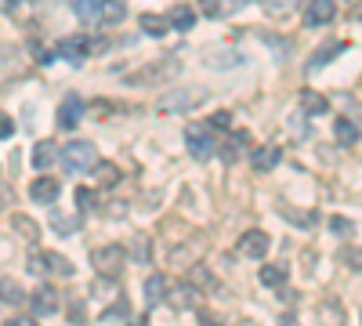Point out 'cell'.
<instances>
[{"label": "cell", "mask_w": 362, "mask_h": 326, "mask_svg": "<svg viewBox=\"0 0 362 326\" xmlns=\"http://www.w3.org/2000/svg\"><path fill=\"white\" fill-rule=\"evenodd\" d=\"M90 261H95V272L102 279H119V276H124V269H127V250L109 243V247H98Z\"/></svg>", "instance_id": "1"}, {"label": "cell", "mask_w": 362, "mask_h": 326, "mask_svg": "<svg viewBox=\"0 0 362 326\" xmlns=\"http://www.w3.org/2000/svg\"><path fill=\"white\" fill-rule=\"evenodd\" d=\"M199 102H206V91H199V87H177V91L160 95L156 109L160 112H192Z\"/></svg>", "instance_id": "2"}, {"label": "cell", "mask_w": 362, "mask_h": 326, "mask_svg": "<svg viewBox=\"0 0 362 326\" xmlns=\"http://www.w3.org/2000/svg\"><path fill=\"white\" fill-rule=\"evenodd\" d=\"M62 163H66V170L80 174V170H90V167L98 163V153H95V145H90V141L76 138V141H66V149H62Z\"/></svg>", "instance_id": "3"}, {"label": "cell", "mask_w": 362, "mask_h": 326, "mask_svg": "<svg viewBox=\"0 0 362 326\" xmlns=\"http://www.w3.org/2000/svg\"><path fill=\"white\" fill-rule=\"evenodd\" d=\"M185 145H189V153L196 160H210L218 153V141H214V134H210V127H199V124H192L185 131Z\"/></svg>", "instance_id": "4"}, {"label": "cell", "mask_w": 362, "mask_h": 326, "mask_svg": "<svg viewBox=\"0 0 362 326\" xmlns=\"http://www.w3.org/2000/svg\"><path fill=\"white\" fill-rule=\"evenodd\" d=\"M170 76H177V58H170V62H153V66H145V69H138V73H131L127 76V83H138V87H145V83H163V80H170Z\"/></svg>", "instance_id": "5"}, {"label": "cell", "mask_w": 362, "mask_h": 326, "mask_svg": "<svg viewBox=\"0 0 362 326\" xmlns=\"http://www.w3.org/2000/svg\"><path fill=\"white\" fill-rule=\"evenodd\" d=\"M29 269H33L37 276H44V272H58V276H73V264L62 257V254H54V250H44V254H37L33 261H29Z\"/></svg>", "instance_id": "6"}, {"label": "cell", "mask_w": 362, "mask_h": 326, "mask_svg": "<svg viewBox=\"0 0 362 326\" xmlns=\"http://www.w3.org/2000/svg\"><path fill=\"white\" fill-rule=\"evenodd\" d=\"M239 254H243V257H264L268 254V232L247 228L243 235H239Z\"/></svg>", "instance_id": "7"}, {"label": "cell", "mask_w": 362, "mask_h": 326, "mask_svg": "<svg viewBox=\"0 0 362 326\" xmlns=\"http://www.w3.org/2000/svg\"><path fill=\"white\" fill-rule=\"evenodd\" d=\"M279 160H283L279 145H257V149L250 153V163H254V170H261V174L276 170V167H279Z\"/></svg>", "instance_id": "8"}, {"label": "cell", "mask_w": 362, "mask_h": 326, "mask_svg": "<svg viewBox=\"0 0 362 326\" xmlns=\"http://www.w3.org/2000/svg\"><path fill=\"white\" fill-rule=\"evenodd\" d=\"M334 15H337L334 0H308V8H305V22L308 25H326V22H334Z\"/></svg>", "instance_id": "9"}, {"label": "cell", "mask_w": 362, "mask_h": 326, "mask_svg": "<svg viewBox=\"0 0 362 326\" xmlns=\"http://www.w3.org/2000/svg\"><path fill=\"white\" fill-rule=\"evenodd\" d=\"M80 116H83V98H80V95H69V98L62 102V109H58V127L73 131V127L80 124Z\"/></svg>", "instance_id": "10"}, {"label": "cell", "mask_w": 362, "mask_h": 326, "mask_svg": "<svg viewBox=\"0 0 362 326\" xmlns=\"http://www.w3.org/2000/svg\"><path fill=\"white\" fill-rule=\"evenodd\" d=\"M58 192H62V185H58L54 177H37V182L29 185V199H37V203H54Z\"/></svg>", "instance_id": "11"}, {"label": "cell", "mask_w": 362, "mask_h": 326, "mask_svg": "<svg viewBox=\"0 0 362 326\" xmlns=\"http://www.w3.org/2000/svg\"><path fill=\"white\" fill-rule=\"evenodd\" d=\"M58 312V293L54 286H40L33 293V315H54Z\"/></svg>", "instance_id": "12"}, {"label": "cell", "mask_w": 362, "mask_h": 326, "mask_svg": "<svg viewBox=\"0 0 362 326\" xmlns=\"http://www.w3.org/2000/svg\"><path fill=\"white\" fill-rule=\"evenodd\" d=\"M87 51H90V40H87V37H66L62 44H58V54L69 58V62H80Z\"/></svg>", "instance_id": "13"}, {"label": "cell", "mask_w": 362, "mask_h": 326, "mask_svg": "<svg viewBox=\"0 0 362 326\" xmlns=\"http://www.w3.org/2000/svg\"><path fill=\"white\" fill-rule=\"evenodd\" d=\"M167 25L181 29V33H189V29L196 25V11H192L189 4H174V8H170V15H167Z\"/></svg>", "instance_id": "14"}, {"label": "cell", "mask_w": 362, "mask_h": 326, "mask_svg": "<svg viewBox=\"0 0 362 326\" xmlns=\"http://www.w3.org/2000/svg\"><path fill=\"white\" fill-rule=\"evenodd\" d=\"M170 293V283H167V276L163 272H156V276H148V283H145V301L148 305H156V301H163Z\"/></svg>", "instance_id": "15"}, {"label": "cell", "mask_w": 362, "mask_h": 326, "mask_svg": "<svg viewBox=\"0 0 362 326\" xmlns=\"http://www.w3.org/2000/svg\"><path fill=\"white\" fill-rule=\"evenodd\" d=\"M300 109H305L308 116H322V112H329V102L319 91H300Z\"/></svg>", "instance_id": "16"}, {"label": "cell", "mask_w": 362, "mask_h": 326, "mask_svg": "<svg viewBox=\"0 0 362 326\" xmlns=\"http://www.w3.org/2000/svg\"><path fill=\"white\" fill-rule=\"evenodd\" d=\"M124 15H127L124 0H102V11H98V22H102V25H112V22H119Z\"/></svg>", "instance_id": "17"}, {"label": "cell", "mask_w": 362, "mask_h": 326, "mask_svg": "<svg viewBox=\"0 0 362 326\" xmlns=\"http://www.w3.org/2000/svg\"><path fill=\"white\" fill-rule=\"evenodd\" d=\"M0 301H4V305H22L25 301V290L11 276H4V279H0Z\"/></svg>", "instance_id": "18"}, {"label": "cell", "mask_w": 362, "mask_h": 326, "mask_svg": "<svg viewBox=\"0 0 362 326\" xmlns=\"http://www.w3.org/2000/svg\"><path fill=\"white\" fill-rule=\"evenodd\" d=\"M334 134H337L341 145H355L358 141V127L348 120V116H337V120H334Z\"/></svg>", "instance_id": "19"}, {"label": "cell", "mask_w": 362, "mask_h": 326, "mask_svg": "<svg viewBox=\"0 0 362 326\" xmlns=\"http://www.w3.org/2000/svg\"><path fill=\"white\" fill-rule=\"evenodd\" d=\"M15 232L22 235L25 243H37L40 240V225L33 218H25V214H15Z\"/></svg>", "instance_id": "20"}, {"label": "cell", "mask_w": 362, "mask_h": 326, "mask_svg": "<svg viewBox=\"0 0 362 326\" xmlns=\"http://www.w3.org/2000/svg\"><path fill=\"white\" fill-rule=\"evenodd\" d=\"M51 228H54L58 235H73V232L80 228V218H73V214H62V211H51Z\"/></svg>", "instance_id": "21"}, {"label": "cell", "mask_w": 362, "mask_h": 326, "mask_svg": "<svg viewBox=\"0 0 362 326\" xmlns=\"http://www.w3.org/2000/svg\"><path fill=\"white\" fill-rule=\"evenodd\" d=\"M189 286H199V290H218V279L210 276L206 264H196V269L189 272Z\"/></svg>", "instance_id": "22"}, {"label": "cell", "mask_w": 362, "mask_h": 326, "mask_svg": "<svg viewBox=\"0 0 362 326\" xmlns=\"http://www.w3.org/2000/svg\"><path fill=\"white\" fill-rule=\"evenodd\" d=\"M51 163H54V145L51 141H37L33 145V167L37 170H47Z\"/></svg>", "instance_id": "23"}, {"label": "cell", "mask_w": 362, "mask_h": 326, "mask_svg": "<svg viewBox=\"0 0 362 326\" xmlns=\"http://www.w3.org/2000/svg\"><path fill=\"white\" fill-rule=\"evenodd\" d=\"M73 11H76L83 22L95 25V22H98V11H102V0H73Z\"/></svg>", "instance_id": "24"}, {"label": "cell", "mask_w": 362, "mask_h": 326, "mask_svg": "<svg viewBox=\"0 0 362 326\" xmlns=\"http://www.w3.org/2000/svg\"><path fill=\"white\" fill-rule=\"evenodd\" d=\"M344 47H348L344 40H337V44H322V47L315 51V58L308 62V69H319V66H326L329 58H337V51H344Z\"/></svg>", "instance_id": "25"}, {"label": "cell", "mask_w": 362, "mask_h": 326, "mask_svg": "<svg viewBox=\"0 0 362 326\" xmlns=\"http://www.w3.org/2000/svg\"><path fill=\"white\" fill-rule=\"evenodd\" d=\"M247 141H250V134H247V131H235V134H232V138L225 141V149H221V156H225V160H235L239 153L247 149Z\"/></svg>", "instance_id": "26"}, {"label": "cell", "mask_w": 362, "mask_h": 326, "mask_svg": "<svg viewBox=\"0 0 362 326\" xmlns=\"http://www.w3.org/2000/svg\"><path fill=\"white\" fill-rule=\"evenodd\" d=\"M261 283L272 286V290L283 286L286 283V269H283V264H264V269H261Z\"/></svg>", "instance_id": "27"}, {"label": "cell", "mask_w": 362, "mask_h": 326, "mask_svg": "<svg viewBox=\"0 0 362 326\" xmlns=\"http://www.w3.org/2000/svg\"><path fill=\"white\" fill-rule=\"evenodd\" d=\"M95 174H98L102 189H112V185H119V167H116V163H95Z\"/></svg>", "instance_id": "28"}, {"label": "cell", "mask_w": 362, "mask_h": 326, "mask_svg": "<svg viewBox=\"0 0 362 326\" xmlns=\"http://www.w3.org/2000/svg\"><path fill=\"white\" fill-rule=\"evenodd\" d=\"M141 29L148 37H163L167 33V18L163 15H141Z\"/></svg>", "instance_id": "29"}, {"label": "cell", "mask_w": 362, "mask_h": 326, "mask_svg": "<svg viewBox=\"0 0 362 326\" xmlns=\"http://www.w3.org/2000/svg\"><path fill=\"white\" fill-rule=\"evenodd\" d=\"M127 315H131V301H124V298L102 312V319H109V322H127Z\"/></svg>", "instance_id": "30"}, {"label": "cell", "mask_w": 362, "mask_h": 326, "mask_svg": "<svg viewBox=\"0 0 362 326\" xmlns=\"http://www.w3.org/2000/svg\"><path fill=\"white\" fill-rule=\"evenodd\" d=\"M322 326H344V312L337 301H326L322 305Z\"/></svg>", "instance_id": "31"}, {"label": "cell", "mask_w": 362, "mask_h": 326, "mask_svg": "<svg viewBox=\"0 0 362 326\" xmlns=\"http://www.w3.org/2000/svg\"><path fill=\"white\" fill-rule=\"evenodd\" d=\"M134 261H141V264L153 261V247H148L145 235H138V240H134Z\"/></svg>", "instance_id": "32"}, {"label": "cell", "mask_w": 362, "mask_h": 326, "mask_svg": "<svg viewBox=\"0 0 362 326\" xmlns=\"http://www.w3.org/2000/svg\"><path fill=\"white\" fill-rule=\"evenodd\" d=\"M264 8H268V15H286L297 8V0H264Z\"/></svg>", "instance_id": "33"}, {"label": "cell", "mask_w": 362, "mask_h": 326, "mask_svg": "<svg viewBox=\"0 0 362 326\" xmlns=\"http://www.w3.org/2000/svg\"><path fill=\"white\" fill-rule=\"evenodd\" d=\"M76 203H80V211H95V192H90V189H76Z\"/></svg>", "instance_id": "34"}, {"label": "cell", "mask_w": 362, "mask_h": 326, "mask_svg": "<svg viewBox=\"0 0 362 326\" xmlns=\"http://www.w3.org/2000/svg\"><path fill=\"white\" fill-rule=\"evenodd\" d=\"M228 124H232V116H228V112H214V116H210V124H206V127H210V131H225Z\"/></svg>", "instance_id": "35"}, {"label": "cell", "mask_w": 362, "mask_h": 326, "mask_svg": "<svg viewBox=\"0 0 362 326\" xmlns=\"http://www.w3.org/2000/svg\"><path fill=\"white\" fill-rule=\"evenodd\" d=\"M199 8H203V15L218 18V15H221V0H199Z\"/></svg>", "instance_id": "36"}, {"label": "cell", "mask_w": 362, "mask_h": 326, "mask_svg": "<svg viewBox=\"0 0 362 326\" xmlns=\"http://www.w3.org/2000/svg\"><path fill=\"white\" fill-rule=\"evenodd\" d=\"M174 301H177V305H196V290H189V283H185V286L177 290V298H174Z\"/></svg>", "instance_id": "37"}, {"label": "cell", "mask_w": 362, "mask_h": 326, "mask_svg": "<svg viewBox=\"0 0 362 326\" xmlns=\"http://www.w3.org/2000/svg\"><path fill=\"white\" fill-rule=\"evenodd\" d=\"M329 228H334L337 235H348V232H351V221H348V218H334V221H329Z\"/></svg>", "instance_id": "38"}, {"label": "cell", "mask_w": 362, "mask_h": 326, "mask_svg": "<svg viewBox=\"0 0 362 326\" xmlns=\"http://www.w3.org/2000/svg\"><path fill=\"white\" fill-rule=\"evenodd\" d=\"M15 131V124H11V116L8 112H0V138H8Z\"/></svg>", "instance_id": "39"}, {"label": "cell", "mask_w": 362, "mask_h": 326, "mask_svg": "<svg viewBox=\"0 0 362 326\" xmlns=\"http://www.w3.org/2000/svg\"><path fill=\"white\" fill-rule=\"evenodd\" d=\"M8 326H40V322H37V315H15Z\"/></svg>", "instance_id": "40"}, {"label": "cell", "mask_w": 362, "mask_h": 326, "mask_svg": "<svg viewBox=\"0 0 362 326\" xmlns=\"http://www.w3.org/2000/svg\"><path fill=\"white\" fill-rule=\"evenodd\" d=\"M199 326H221V322L214 319V312H199Z\"/></svg>", "instance_id": "41"}, {"label": "cell", "mask_w": 362, "mask_h": 326, "mask_svg": "<svg viewBox=\"0 0 362 326\" xmlns=\"http://www.w3.org/2000/svg\"><path fill=\"white\" fill-rule=\"evenodd\" d=\"M351 22H362V4H355V8H351Z\"/></svg>", "instance_id": "42"}, {"label": "cell", "mask_w": 362, "mask_h": 326, "mask_svg": "<svg viewBox=\"0 0 362 326\" xmlns=\"http://www.w3.org/2000/svg\"><path fill=\"white\" fill-rule=\"evenodd\" d=\"M127 326H148V319H145V315H138V319H134V322H127Z\"/></svg>", "instance_id": "43"}]
</instances>
